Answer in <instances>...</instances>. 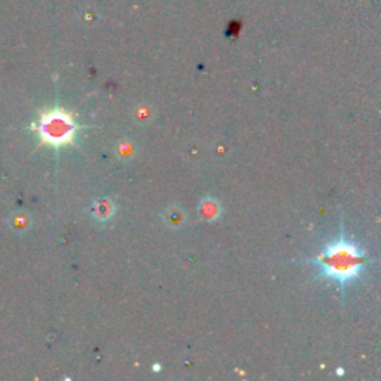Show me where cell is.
Returning a JSON list of instances; mask_svg holds the SVG:
<instances>
[{"instance_id": "cell-1", "label": "cell", "mask_w": 381, "mask_h": 381, "mask_svg": "<svg viewBox=\"0 0 381 381\" xmlns=\"http://www.w3.org/2000/svg\"><path fill=\"white\" fill-rule=\"evenodd\" d=\"M304 262L316 265L320 276L340 285L341 293H344L346 286L359 279L362 270L377 262V259L371 258L364 249L349 240L341 225L340 237L334 243L326 244L319 255L311 259H305Z\"/></svg>"}, {"instance_id": "cell-2", "label": "cell", "mask_w": 381, "mask_h": 381, "mask_svg": "<svg viewBox=\"0 0 381 381\" xmlns=\"http://www.w3.org/2000/svg\"><path fill=\"white\" fill-rule=\"evenodd\" d=\"M76 124L69 113L61 109H54L45 113L37 125L36 131L42 140L51 146H63L73 140L76 134Z\"/></svg>"}, {"instance_id": "cell-3", "label": "cell", "mask_w": 381, "mask_h": 381, "mask_svg": "<svg viewBox=\"0 0 381 381\" xmlns=\"http://www.w3.org/2000/svg\"><path fill=\"white\" fill-rule=\"evenodd\" d=\"M198 213H199V216H201L202 220H205V222H213V220L219 219V216H220V213H222V207H220V204H219L217 199L208 196V198H204V199L199 202V205H198Z\"/></svg>"}, {"instance_id": "cell-4", "label": "cell", "mask_w": 381, "mask_h": 381, "mask_svg": "<svg viewBox=\"0 0 381 381\" xmlns=\"http://www.w3.org/2000/svg\"><path fill=\"white\" fill-rule=\"evenodd\" d=\"M185 219H187L185 213H184L181 208H178V207H173V208H170V210L166 213V222H167L172 228H179V226L185 222Z\"/></svg>"}, {"instance_id": "cell-5", "label": "cell", "mask_w": 381, "mask_h": 381, "mask_svg": "<svg viewBox=\"0 0 381 381\" xmlns=\"http://www.w3.org/2000/svg\"><path fill=\"white\" fill-rule=\"evenodd\" d=\"M94 213H95V217L104 220V219H107V217L112 216V213H113V205H112V202H110L109 199H101V201H98V202L94 205Z\"/></svg>"}, {"instance_id": "cell-6", "label": "cell", "mask_w": 381, "mask_h": 381, "mask_svg": "<svg viewBox=\"0 0 381 381\" xmlns=\"http://www.w3.org/2000/svg\"><path fill=\"white\" fill-rule=\"evenodd\" d=\"M12 226H13V229H24V228L27 226V219H25V216H22V214L16 216V217L12 220Z\"/></svg>"}]
</instances>
